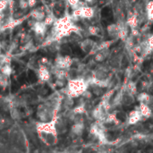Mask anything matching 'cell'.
Returning <instances> with one entry per match:
<instances>
[{
    "label": "cell",
    "instance_id": "obj_5",
    "mask_svg": "<svg viewBox=\"0 0 153 153\" xmlns=\"http://www.w3.org/2000/svg\"><path fill=\"white\" fill-rule=\"evenodd\" d=\"M32 17L35 21H44V19L46 17V15H45L44 11L40 10V9H36V10L32 11Z\"/></svg>",
    "mask_w": 153,
    "mask_h": 153
},
{
    "label": "cell",
    "instance_id": "obj_9",
    "mask_svg": "<svg viewBox=\"0 0 153 153\" xmlns=\"http://www.w3.org/2000/svg\"><path fill=\"white\" fill-rule=\"evenodd\" d=\"M0 72L3 73V74H6V75L10 76V75L12 74V73H13V69H12V67H11L10 63H6V64L3 65L1 67H0Z\"/></svg>",
    "mask_w": 153,
    "mask_h": 153
},
{
    "label": "cell",
    "instance_id": "obj_19",
    "mask_svg": "<svg viewBox=\"0 0 153 153\" xmlns=\"http://www.w3.org/2000/svg\"><path fill=\"white\" fill-rule=\"evenodd\" d=\"M1 25L2 24H1V22H0V31H1Z\"/></svg>",
    "mask_w": 153,
    "mask_h": 153
},
{
    "label": "cell",
    "instance_id": "obj_7",
    "mask_svg": "<svg viewBox=\"0 0 153 153\" xmlns=\"http://www.w3.org/2000/svg\"><path fill=\"white\" fill-rule=\"evenodd\" d=\"M10 76L4 74L3 73L0 72V88L6 89L9 86L10 84Z\"/></svg>",
    "mask_w": 153,
    "mask_h": 153
},
{
    "label": "cell",
    "instance_id": "obj_2",
    "mask_svg": "<svg viewBox=\"0 0 153 153\" xmlns=\"http://www.w3.org/2000/svg\"><path fill=\"white\" fill-rule=\"evenodd\" d=\"M52 117L51 107L47 104L39 105L37 109V117L40 120V122H48Z\"/></svg>",
    "mask_w": 153,
    "mask_h": 153
},
{
    "label": "cell",
    "instance_id": "obj_10",
    "mask_svg": "<svg viewBox=\"0 0 153 153\" xmlns=\"http://www.w3.org/2000/svg\"><path fill=\"white\" fill-rule=\"evenodd\" d=\"M12 124V122L8 118H0V130L8 128Z\"/></svg>",
    "mask_w": 153,
    "mask_h": 153
},
{
    "label": "cell",
    "instance_id": "obj_16",
    "mask_svg": "<svg viewBox=\"0 0 153 153\" xmlns=\"http://www.w3.org/2000/svg\"><path fill=\"white\" fill-rule=\"evenodd\" d=\"M117 117L120 120L124 121V119H126V114H124V112H119V113H117Z\"/></svg>",
    "mask_w": 153,
    "mask_h": 153
},
{
    "label": "cell",
    "instance_id": "obj_1",
    "mask_svg": "<svg viewBox=\"0 0 153 153\" xmlns=\"http://www.w3.org/2000/svg\"><path fill=\"white\" fill-rule=\"evenodd\" d=\"M39 138L47 145H53L57 139V126L54 122H40L35 126Z\"/></svg>",
    "mask_w": 153,
    "mask_h": 153
},
{
    "label": "cell",
    "instance_id": "obj_11",
    "mask_svg": "<svg viewBox=\"0 0 153 153\" xmlns=\"http://www.w3.org/2000/svg\"><path fill=\"white\" fill-rule=\"evenodd\" d=\"M9 6V0H0V12H4Z\"/></svg>",
    "mask_w": 153,
    "mask_h": 153
},
{
    "label": "cell",
    "instance_id": "obj_3",
    "mask_svg": "<svg viewBox=\"0 0 153 153\" xmlns=\"http://www.w3.org/2000/svg\"><path fill=\"white\" fill-rule=\"evenodd\" d=\"M47 25L45 24L44 21H36L33 25L32 26V31L35 32L36 36H43L47 32Z\"/></svg>",
    "mask_w": 153,
    "mask_h": 153
},
{
    "label": "cell",
    "instance_id": "obj_20",
    "mask_svg": "<svg viewBox=\"0 0 153 153\" xmlns=\"http://www.w3.org/2000/svg\"><path fill=\"white\" fill-rule=\"evenodd\" d=\"M1 101H2V100H1V98H0V105H1Z\"/></svg>",
    "mask_w": 153,
    "mask_h": 153
},
{
    "label": "cell",
    "instance_id": "obj_13",
    "mask_svg": "<svg viewBox=\"0 0 153 153\" xmlns=\"http://www.w3.org/2000/svg\"><path fill=\"white\" fill-rule=\"evenodd\" d=\"M18 6L20 7V9L22 10H26L28 7H29V6H28V2H27V0H19V2H18Z\"/></svg>",
    "mask_w": 153,
    "mask_h": 153
},
{
    "label": "cell",
    "instance_id": "obj_17",
    "mask_svg": "<svg viewBox=\"0 0 153 153\" xmlns=\"http://www.w3.org/2000/svg\"><path fill=\"white\" fill-rule=\"evenodd\" d=\"M40 62H41V65H46L47 64H48V59L47 58H42L40 59Z\"/></svg>",
    "mask_w": 153,
    "mask_h": 153
},
{
    "label": "cell",
    "instance_id": "obj_12",
    "mask_svg": "<svg viewBox=\"0 0 153 153\" xmlns=\"http://www.w3.org/2000/svg\"><path fill=\"white\" fill-rule=\"evenodd\" d=\"M54 22H55V18H54L53 15H48V16H46L45 19H44V22H45V24H46L47 26L52 25V24L54 23Z\"/></svg>",
    "mask_w": 153,
    "mask_h": 153
},
{
    "label": "cell",
    "instance_id": "obj_6",
    "mask_svg": "<svg viewBox=\"0 0 153 153\" xmlns=\"http://www.w3.org/2000/svg\"><path fill=\"white\" fill-rule=\"evenodd\" d=\"M10 116H11V118L13 120V121H18L22 118V113L21 111L18 109V107H13L10 109Z\"/></svg>",
    "mask_w": 153,
    "mask_h": 153
},
{
    "label": "cell",
    "instance_id": "obj_4",
    "mask_svg": "<svg viewBox=\"0 0 153 153\" xmlns=\"http://www.w3.org/2000/svg\"><path fill=\"white\" fill-rule=\"evenodd\" d=\"M38 77L40 81H48L50 79V72L46 65H39L37 69Z\"/></svg>",
    "mask_w": 153,
    "mask_h": 153
},
{
    "label": "cell",
    "instance_id": "obj_14",
    "mask_svg": "<svg viewBox=\"0 0 153 153\" xmlns=\"http://www.w3.org/2000/svg\"><path fill=\"white\" fill-rule=\"evenodd\" d=\"M30 40H32V36L30 34H25L22 38V43L25 44V43H27L28 41H30Z\"/></svg>",
    "mask_w": 153,
    "mask_h": 153
},
{
    "label": "cell",
    "instance_id": "obj_18",
    "mask_svg": "<svg viewBox=\"0 0 153 153\" xmlns=\"http://www.w3.org/2000/svg\"><path fill=\"white\" fill-rule=\"evenodd\" d=\"M1 50H2V47H1V41H0V54H1Z\"/></svg>",
    "mask_w": 153,
    "mask_h": 153
},
{
    "label": "cell",
    "instance_id": "obj_8",
    "mask_svg": "<svg viewBox=\"0 0 153 153\" xmlns=\"http://www.w3.org/2000/svg\"><path fill=\"white\" fill-rule=\"evenodd\" d=\"M55 65H57L58 68H65L68 65V60L67 58H64V57H58L55 58Z\"/></svg>",
    "mask_w": 153,
    "mask_h": 153
},
{
    "label": "cell",
    "instance_id": "obj_15",
    "mask_svg": "<svg viewBox=\"0 0 153 153\" xmlns=\"http://www.w3.org/2000/svg\"><path fill=\"white\" fill-rule=\"evenodd\" d=\"M27 2L30 8H33L37 5V0H27Z\"/></svg>",
    "mask_w": 153,
    "mask_h": 153
}]
</instances>
